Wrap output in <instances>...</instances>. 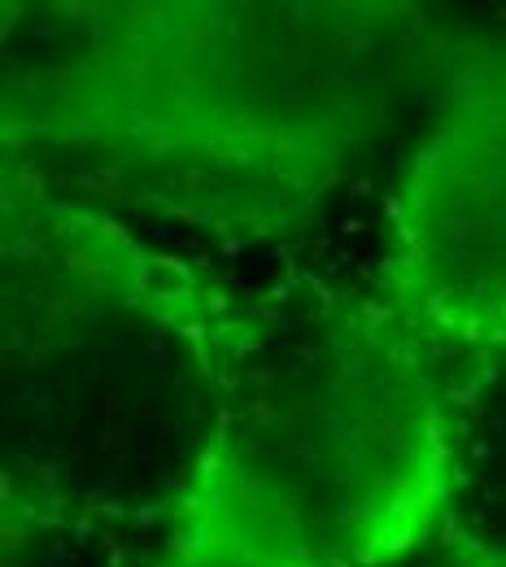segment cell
<instances>
[{"instance_id":"cell-1","label":"cell","mask_w":506,"mask_h":567,"mask_svg":"<svg viewBox=\"0 0 506 567\" xmlns=\"http://www.w3.org/2000/svg\"><path fill=\"white\" fill-rule=\"evenodd\" d=\"M4 157L92 162L223 240L301 231L389 127L428 22L359 0H9Z\"/></svg>"},{"instance_id":"cell-2","label":"cell","mask_w":506,"mask_h":567,"mask_svg":"<svg viewBox=\"0 0 506 567\" xmlns=\"http://www.w3.org/2000/svg\"><path fill=\"white\" fill-rule=\"evenodd\" d=\"M236 319L202 267L4 157V537L166 528L218 441Z\"/></svg>"},{"instance_id":"cell-3","label":"cell","mask_w":506,"mask_h":567,"mask_svg":"<svg viewBox=\"0 0 506 567\" xmlns=\"http://www.w3.org/2000/svg\"><path fill=\"white\" fill-rule=\"evenodd\" d=\"M218 445L310 567H397L454 519L450 371L380 288L240 297Z\"/></svg>"},{"instance_id":"cell-4","label":"cell","mask_w":506,"mask_h":567,"mask_svg":"<svg viewBox=\"0 0 506 567\" xmlns=\"http://www.w3.org/2000/svg\"><path fill=\"white\" fill-rule=\"evenodd\" d=\"M375 288L454 371L506 346V49L445 71L389 197Z\"/></svg>"},{"instance_id":"cell-5","label":"cell","mask_w":506,"mask_h":567,"mask_svg":"<svg viewBox=\"0 0 506 567\" xmlns=\"http://www.w3.org/2000/svg\"><path fill=\"white\" fill-rule=\"evenodd\" d=\"M145 567H310L215 441Z\"/></svg>"},{"instance_id":"cell-6","label":"cell","mask_w":506,"mask_h":567,"mask_svg":"<svg viewBox=\"0 0 506 567\" xmlns=\"http://www.w3.org/2000/svg\"><path fill=\"white\" fill-rule=\"evenodd\" d=\"M454 519L506 550V346L450 371Z\"/></svg>"},{"instance_id":"cell-7","label":"cell","mask_w":506,"mask_h":567,"mask_svg":"<svg viewBox=\"0 0 506 567\" xmlns=\"http://www.w3.org/2000/svg\"><path fill=\"white\" fill-rule=\"evenodd\" d=\"M436 555H441V567H506V550H494L485 546L467 524L450 519L441 542H436Z\"/></svg>"}]
</instances>
